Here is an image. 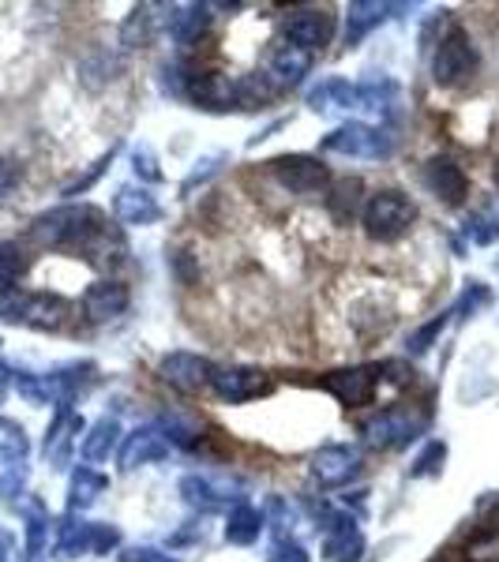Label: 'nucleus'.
I'll list each match as a JSON object with an SVG mask.
<instances>
[{"instance_id": "nucleus-1", "label": "nucleus", "mask_w": 499, "mask_h": 562, "mask_svg": "<svg viewBox=\"0 0 499 562\" xmlns=\"http://www.w3.org/2000/svg\"><path fill=\"white\" fill-rule=\"evenodd\" d=\"M31 240L38 248H65L87 251L95 262H102V251L113 248L109 240V217L90 203H68L57 211H45L31 222Z\"/></svg>"}, {"instance_id": "nucleus-2", "label": "nucleus", "mask_w": 499, "mask_h": 562, "mask_svg": "<svg viewBox=\"0 0 499 562\" xmlns=\"http://www.w3.org/2000/svg\"><path fill=\"white\" fill-rule=\"evenodd\" d=\"M0 319L23 323L31 330H60L71 319V304L57 293H20L0 289Z\"/></svg>"}, {"instance_id": "nucleus-3", "label": "nucleus", "mask_w": 499, "mask_h": 562, "mask_svg": "<svg viewBox=\"0 0 499 562\" xmlns=\"http://www.w3.org/2000/svg\"><path fill=\"white\" fill-rule=\"evenodd\" d=\"M361 222H365V233L372 240L391 244L410 233V225L417 222V203L406 192H398V188H384V192L365 199Z\"/></svg>"}, {"instance_id": "nucleus-4", "label": "nucleus", "mask_w": 499, "mask_h": 562, "mask_svg": "<svg viewBox=\"0 0 499 562\" xmlns=\"http://www.w3.org/2000/svg\"><path fill=\"white\" fill-rule=\"evenodd\" d=\"M424 428H429V413L417 405H395V409H384L365 420L361 435L372 450H402L417 435H424Z\"/></svg>"}, {"instance_id": "nucleus-5", "label": "nucleus", "mask_w": 499, "mask_h": 562, "mask_svg": "<svg viewBox=\"0 0 499 562\" xmlns=\"http://www.w3.org/2000/svg\"><path fill=\"white\" fill-rule=\"evenodd\" d=\"M477 45L469 38L462 26H451L447 34L435 45V57H432V79L440 87H462L477 76Z\"/></svg>"}, {"instance_id": "nucleus-6", "label": "nucleus", "mask_w": 499, "mask_h": 562, "mask_svg": "<svg viewBox=\"0 0 499 562\" xmlns=\"http://www.w3.org/2000/svg\"><path fill=\"white\" fill-rule=\"evenodd\" d=\"M326 154H342V158H361V161H384L395 154V135L376 128L365 121H350L342 128H334L323 139Z\"/></svg>"}, {"instance_id": "nucleus-7", "label": "nucleus", "mask_w": 499, "mask_h": 562, "mask_svg": "<svg viewBox=\"0 0 499 562\" xmlns=\"http://www.w3.org/2000/svg\"><path fill=\"white\" fill-rule=\"evenodd\" d=\"M180 498H185V503L199 514L233 510L237 503H244V484L233 476L188 473L185 480H180Z\"/></svg>"}, {"instance_id": "nucleus-8", "label": "nucleus", "mask_w": 499, "mask_h": 562, "mask_svg": "<svg viewBox=\"0 0 499 562\" xmlns=\"http://www.w3.org/2000/svg\"><path fill=\"white\" fill-rule=\"evenodd\" d=\"M270 177L278 180V188H286L289 195H326L331 188V169L312 154H282L270 161Z\"/></svg>"}, {"instance_id": "nucleus-9", "label": "nucleus", "mask_w": 499, "mask_h": 562, "mask_svg": "<svg viewBox=\"0 0 499 562\" xmlns=\"http://www.w3.org/2000/svg\"><path fill=\"white\" fill-rule=\"evenodd\" d=\"M211 390L222 402L230 405H248L259 402L275 390V375L263 368H248V364H230V368H214L211 371Z\"/></svg>"}, {"instance_id": "nucleus-10", "label": "nucleus", "mask_w": 499, "mask_h": 562, "mask_svg": "<svg viewBox=\"0 0 499 562\" xmlns=\"http://www.w3.org/2000/svg\"><path fill=\"white\" fill-rule=\"evenodd\" d=\"M320 386L334 402L350 405V409H361L376 397L379 386V368L376 364H353V368H339V371H326L320 379Z\"/></svg>"}, {"instance_id": "nucleus-11", "label": "nucleus", "mask_w": 499, "mask_h": 562, "mask_svg": "<svg viewBox=\"0 0 499 562\" xmlns=\"http://www.w3.org/2000/svg\"><path fill=\"white\" fill-rule=\"evenodd\" d=\"M211 371L214 364L207 357H199V352H166V357L158 360V379L166 386H174L177 394H199L203 386H211Z\"/></svg>"}, {"instance_id": "nucleus-12", "label": "nucleus", "mask_w": 499, "mask_h": 562, "mask_svg": "<svg viewBox=\"0 0 499 562\" xmlns=\"http://www.w3.org/2000/svg\"><path fill=\"white\" fill-rule=\"evenodd\" d=\"M286 31V42L297 45L304 53H315V49H326L334 38V15L326 8H293L282 23Z\"/></svg>"}, {"instance_id": "nucleus-13", "label": "nucleus", "mask_w": 499, "mask_h": 562, "mask_svg": "<svg viewBox=\"0 0 499 562\" xmlns=\"http://www.w3.org/2000/svg\"><path fill=\"white\" fill-rule=\"evenodd\" d=\"M424 188L440 199L443 206H462L469 195V177L466 169L458 166L455 158H447V154H440V158H429L424 161Z\"/></svg>"}, {"instance_id": "nucleus-14", "label": "nucleus", "mask_w": 499, "mask_h": 562, "mask_svg": "<svg viewBox=\"0 0 499 562\" xmlns=\"http://www.w3.org/2000/svg\"><path fill=\"white\" fill-rule=\"evenodd\" d=\"M185 94L192 98L199 109H241V90H237V79H230L225 71H196L188 76L185 83Z\"/></svg>"}, {"instance_id": "nucleus-15", "label": "nucleus", "mask_w": 499, "mask_h": 562, "mask_svg": "<svg viewBox=\"0 0 499 562\" xmlns=\"http://www.w3.org/2000/svg\"><path fill=\"white\" fill-rule=\"evenodd\" d=\"M357 473H361V450L346 447V442L323 447L320 454L312 458V480L320 487H342V484H350Z\"/></svg>"}, {"instance_id": "nucleus-16", "label": "nucleus", "mask_w": 499, "mask_h": 562, "mask_svg": "<svg viewBox=\"0 0 499 562\" xmlns=\"http://www.w3.org/2000/svg\"><path fill=\"white\" fill-rule=\"evenodd\" d=\"M169 458V442L166 435H162L158 428H135L121 439V454H117V461H121L124 473H135L140 465H151V461H162Z\"/></svg>"}, {"instance_id": "nucleus-17", "label": "nucleus", "mask_w": 499, "mask_h": 562, "mask_svg": "<svg viewBox=\"0 0 499 562\" xmlns=\"http://www.w3.org/2000/svg\"><path fill=\"white\" fill-rule=\"evenodd\" d=\"M129 304H132L129 285H121V281H113V278L95 281V285H90L87 293H84V315H87L90 323L117 319V315L129 312Z\"/></svg>"}, {"instance_id": "nucleus-18", "label": "nucleus", "mask_w": 499, "mask_h": 562, "mask_svg": "<svg viewBox=\"0 0 499 562\" xmlns=\"http://www.w3.org/2000/svg\"><path fill=\"white\" fill-rule=\"evenodd\" d=\"M308 109L312 113H350V109H361V90L357 83H350V79H323V83H315L312 90H308Z\"/></svg>"}, {"instance_id": "nucleus-19", "label": "nucleus", "mask_w": 499, "mask_h": 562, "mask_svg": "<svg viewBox=\"0 0 499 562\" xmlns=\"http://www.w3.org/2000/svg\"><path fill=\"white\" fill-rule=\"evenodd\" d=\"M113 214H117V222H124V225H154V222H162L158 199H154L147 188H135V184L117 188Z\"/></svg>"}, {"instance_id": "nucleus-20", "label": "nucleus", "mask_w": 499, "mask_h": 562, "mask_svg": "<svg viewBox=\"0 0 499 562\" xmlns=\"http://www.w3.org/2000/svg\"><path fill=\"white\" fill-rule=\"evenodd\" d=\"M308 68H312V53L297 49V45H275L270 49V60H267V79L275 83V90H286V87H297L301 79L308 76Z\"/></svg>"}, {"instance_id": "nucleus-21", "label": "nucleus", "mask_w": 499, "mask_h": 562, "mask_svg": "<svg viewBox=\"0 0 499 562\" xmlns=\"http://www.w3.org/2000/svg\"><path fill=\"white\" fill-rule=\"evenodd\" d=\"M166 34L177 45H192L199 42V34L211 26V4H174L166 8Z\"/></svg>"}, {"instance_id": "nucleus-22", "label": "nucleus", "mask_w": 499, "mask_h": 562, "mask_svg": "<svg viewBox=\"0 0 499 562\" xmlns=\"http://www.w3.org/2000/svg\"><path fill=\"white\" fill-rule=\"evenodd\" d=\"M84 431V420L68 409V405H57V420H53L49 435H45V458L53 461L57 469L68 465V454H71V439Z\"/></svg>"}, {"instance_id": "nucleus-23", "label": "nucleus", "mask_w": 499, "mask_h": 562, "mask_svg": "<svg viewBox=\"0 0 499 562\" xmlns=\"http://www.w3.org/2000/svg\"><path fill=\"white\" fill-rule=\"evenodd\" d=\"M326 211L342 225L353 222V217L365 211V184H361L357 177L331 180V188H326Z\"/></svg>"}, {"instance_id": "nucleus-24", "label": "nucleus", "mask_w": 499, "mask_h": 562, "mask_svg": "<svg viewBox=\"0 0 499 562\" xmlns=\"http://www.w3.org/2000/svg\"><path fill=\"white\" fill-rule=\"evenodd\" d=\"M121 447V420L117 416H102V420H95L84 435V461L87 465H98V461H109V454Z\"/></svg>"}, {"instance_id": "nucleus-25", "label": "nucleus", "mask_w": 499, "mask_h": 562, "mask_svg": "<svg viewBox=\"0 0 499 562\" xmlns=\"http://www.w3.org/2000/svg\"><path fill=\"white\" fill-rule=\"evenodd\" d=\"M90 532H95V521H84V518H65L57 525V540H53V555L57 559H79V555H90Z\"/></svg>"}, {"instance_id": "nucleus-26", "label": "nucleus", "mask_w": 499, "mask_h": 562, "mask_svg": "<svg viewBox=\"0 0 499 562\" xmlns=\"http://www.w3.org/2000/svg\"><path fill=\"white\" fill-rule=\"evenodd\" d=\"M109 487V480L98 473V469L90 465H79L76 473H71V484H68V510L71 514H84L90 506L102 498V492Z\"/></svg>"}, {"instance_id": "nucleus-27", "label": "nucleus", "mask_w": 499, "mask_h": 562, "mask_svg": "<svg viewBox=\"0 0 499 562\" xmlns=\"http://www.w3.org/2000/svg\"><path fill=\"white\" fill-rule=\"evenodd\" d=\"M263 525H267V514L256 510L252 503H237L225 518V540L237 543V548H248V543L259 540Z\"/></svg>"}, {"instance_id": "nucleus-28", "label": "nucleus", "mask_w": 499, "mask_h": 562, "mask_svg": "<svg viewBox=\"0 0 499 562\" xmlns=\"http://www.w3.org/2000/svg\"><path fill=\"white\" fill-rule=\"evenodd\" d=\"M323 555L331 562H361V555H365V537H361L357 525L346 521V525H339V529L326 532Z\"/></svg>"}, {"instance_id": "nucleus-29", "label": "nucleus", "mask_w": 499, "mask_h": 562, "mask_svg": "<svg viewBox=\"0 0 499 562\" xmlns=\"http://www.w3.org/2000/svg\"><path fill=\"white\" fill-rule=\"evenodd\" d=\"M387 12H391V4H376V0H357V4H350V15H346V42L357 45L372 26H379L387 20Z\"/></svg>"}, {"instance_id": "nucleus-30", "label": "nucleus", "mask_w": 499, "mask_h": 562, "mask_svg": "<svg viewBox=\"0 0 499 562\" xmlns=\"http://www.w3.org/2000/svg\"><path fill=\"white\" fill-rule=\"evenodd\" d=\"M466 237L474 244H496L499 240V199H488L466 217Z\"/></svg>"}, {"instance_id": "nucleus-31", "label": "nucleus", "mask_w": 499, "mask_h": 562, "mask_svg": "<svg viewBox=\"0 0 499 562\" xmlns=\"http://www.w3.org/2000/svg\"><path fill=\"white\" fill-rule=\"evenodd\" d=\"M151 12H154L151 4L132 8V15L121 26V45H124V49H143V45L151 42V34H154V15Z\"/></svg>"}, {"instance_id": "nucleus-32", "label": "nucleus", "mask_w": 499, "mask_h": 562, "mask_svg": "<svg viewBox=\"0 0 499 562\" xmlns=\"http://www.w3.org/2000/svg\"><path fill=\"white\" fill-rule=\"evenodd\" d=\"M26 267H31V259H26L20 244L15 240L0 244V289H15V281L26 274Z\"/></svg>"}, {"instance_id": "nucleus-33", "label": "nucleus", "mask_w": 499, "mask_h": 562, "mask_svg": "<svg viewBox=\"0 0 499 562\" xmlns=\"http://www.w3.org/2000/svg\"><path fill=\"white\" fill-rule=\"evenodd\" d=\"M31 454V439H26L23 424L8 420V416H0V458L8 461H23Z\"/></svg>"}, {"instance_id": "nucleus-34", "label": "nucleus", "mask_w": 499, "mask_h": 562, "mask_svg": "<svg viewBox=\"0 0 499 562\" xmlns=\"http://www.w3.org/2000/svg\"><path fill=\"white\" fill-rule=\"evenodd\" d=\"M158 431L166 435L169 447H196V442H199V424L185 420V416H177V413L162 416V428Z\"/></svg>"}, {"instance_id": "nucleus-35", "label": "nucleus", "mask_w": 499, "mask_h": 562, "mask_svg": "<svg viewBox=\"0 0 499 562\" xmlns=\"http://www.w3.org/2000/svg\"><path fill=\"white\" fill-rule=\"evenodd\" d=\"M462 559L466 562H499V529L477 532V537L462 548Z\"/></svg>"}, {"instance_id": "nucleus-36", "label": "nucleus", "mask_w": 499, "mask_h": 562, "mask_svg": "<svg viewBox=\"0 0 499 562\" xmlns=\"http://www.w3.org/2000/svg\"><path fill=\"white\" fill-rule=\"evenodd\" d=\"M443 461H447V447L443 442H429V447L417 454V461L410 465V476L421 480V476H440L443 473Z\"/></svg>"}, {"instance_id": "nucleus-37", "label": "nucleus", "mask_w": 499, "mask_h": 562, "mask_svg": "<svg viewBox=\"0 0 499 562\" xmlns=\"http://www.w3.org/2000/svg\"><path fill=\"white\" fill-rule=\"evenodd\" d=\"M451 315H455V312H440L432 323H424L421 330L413 334V338H410V352H413V357H421V352H429V349L435 346V338L443 334V326H447Z\"/></svg>"}, {"instance_id": "nucleus-38", "label": "nucleus", "mask_w": 499, "mask_h": 562, "mask_svg": "<svg viewBox=\"0 0 499 562\" xmlns=\"http://www.w3.org/2000/svg\"><path fill=\"white\" fill-rule=\"evenodd\" d=\"M222 161H230V154H207V158H199L196 161V169L188 173V180H185V192H192L196 184H203L207 177H214L218 169H222Z\"/></svg>"}, {"instance_id": "nucleus-39", "label": "nucleus", "mask_w": 499, "mask_h": 562, "mask_svg": "<svg viewBox=\"0 0 499 562\" xmlns=\"http://www.w3.org/2000/svg\"><path fill=\"white\" fill-rule=\"evenodd\" d=\"M113 548H121V529L117 525H95V532H90V555H109Z\"/></svg>"}, {"instance_id": "nucleus-40", "label": "nucleus", "mask_w": 499, "mask_h": 562, "mask_svg": "<svg viewBox=\"0 0 499 562\" xmlns=\"http://www.w3.org/2000/svg\"><path fill=\"white\" fill-rule=\"evenodd\" d=\"M15 390H20V394L26 397V402L31 405H49L45 402V386H42V375H31V371H15Z\"/></svg>"}, {"instance_id": "nucleus-41", "label": "nucleus", "mask_w": 499, "mask_h": 562, "mask_svg": "<svg viewBox=\"0 0 499 562\" xmlns=\"http://www.w3.org/2000/svg\"><path fill=\"white\" fill-rule=\"evenodd\" d=\"M121 562H177L169 551L154 548V543H135V548L121 551Z\"/></svg>"}, {"instance_id": "nucleus-42", "label": "nucleus", "mask_w": 499, "mask_h": 562, "mask_svg": "<svg viewBox=\"0 0 499 562\" xmlns=\"http://www.w3.org/2000/svg\"><path fill=\"white\" fill-rule=\"evenodd\" d=\"M45 529H49V521H45V514H42V510L26 518V555H42Z\"/></svg>"}, {"instance_id": "nucleus-43", "label": "nucleus", "mask_w": 499, "mask_h": 562, "mask_svg": "<svg viewBox=\"0 0 499 562\" xmlns=\"http://www.w3.org/2000/svg\"><path fill=\"white\" fill-rule=\"evenodd\" d=\"M132 169L140 173L143 180H162V169H158V158H154L151 147H135L132 150Z\"/></svg>"}, {"instance_id": "nucleus-44", "label": "nucleus", "mask_w": 499, "mask_h": 562, "mask_svg": "<svg viewBox=\"0 0 499 562\" xmlns=\"http://www.w3.org/2000/svg\"><path fill=\"white\" fill-rule=\"evenodd\" d=\"M267 562H308V551L301 548L297 540H275V548H270Z\"/></svg>"}, {"instance_id": "nucleus-45", "label": "nucleus", "mask_w": 499, "mask_h": 562, "mask_svg": "<svg viewBox=\"0 0 499 562\" xmlns=\"http://www.w3.org/2000/svg\"><path fill=\"white\" fill-rule=\"evenodd\" d=\"M20 559V540L12 529H0V562H15Z\"/></svg>"}, {"instance_id": "nucleus-46", "label": "nucleus", "mask_w": 499, "mask_h": 562, "mask_svg": "<svg viewBox=\"0 0 499 562\" xmlns=\"http://www.w3.org/2000/svg\"><path fill=\"white\" fill-rule=\"evenodd\" d=\"M12 188H15V166L8 158H0V199L12 192Z\"/></svg>"}, {"instance_id": "nucleus-47", "label": "nucleus", "mask_w": 499, "mask_h": 562, "mask_svg": "<svg viewBox=\"0 0 499 562\" xmlns=\"http://www.w3.org/2000/svg\"><path fill=\"white\" fill-rule=\"evenodd\" d=\"M485 510L492 514V521H499V498H488V503H485Z\"/></svg>"}, {"instance_id": "nucleus-48", "label": "nucleus", "mask_w": 499, "mask_h": 562, "mask_svg": "<svg viewBox=\"0 0 499 562\" xmlns=\"http://www.w3.org/2000/svg\"><path fill=\"white\" fill-rule=\"evenodd\" d=\"M8 394V368H0V402H4Z\"/></svg>"}, {"instance_id": "nucleus-49", "label": "nucleus", "mask_w": 499, "mask_h": 562, "mask_svg": "<svg viewBox=\"0 0 499 562\" xmlns=\"http://www.w3.org/2000/svg\"><path fill=\"white\" fill-rule=\"evenodd\" d=\"M492 180H496V188H499V158H496V166H492Z\"/></svg>"}]
</instances>
